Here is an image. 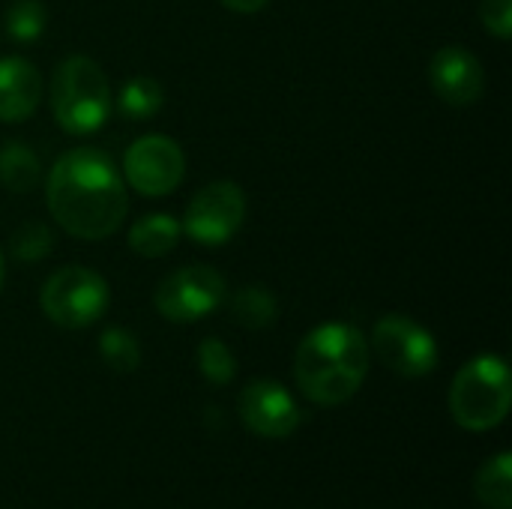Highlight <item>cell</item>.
Returning a JSON list of instances; mask_svg holds the SVG:
<instances>
[{
  "mask_svg": "<svg viewBox=\"0 0 512 509\" xmlns=\"http://www.w3.org/2000/svg\"><path fill=\"white\" fill-rule=\"evenodd\" d=\"M474 495L486 509H512V456L498 453L474 477Z\"/></svg>",
  "mask_w": 512,
  "mask_h": 509,
  "instance_id": "obj_16",
  "label": "cell"
},
{
  "mask_svg": "<svg viewBox=\"0 0 512 509\" xmlns=\"http://www.w3.org/2000/svg\"><path fill=\"white\" fill-rule=\"evenodd\" d=\"M39 303L51 324L63 330H81V327L96 324L105 315L111 303V291H108V282L96 270L63 267L54 276H48V282L42 285Z\"/></svg>",
  "mask_w": 512,
  "mask_h": 509,
  "instance_id": "obj_5",
  "label": "cell"
},
{
  "mask_svg": "<svg viewBox=\"0 0 512 509\" xmlns=\"http://www.w3.org/2000/svg\"><path fill=\"white\" fill-rule=\"evenodd\" d=\"M165 102V93H162V84L147 78V75H138L132 81H126L120 87V96H117V108L123 117H132V120H147L153 114H159Z\"/></svg>",
  "mask_w": 512,
  "mask_h": 509,
  "instance_id": "obj_17",
  "label": "cell"
},
{
  "mask_svg": "<svg viewBox=\"0 0 512 509\" xmlns=\"http://www.w3.org/2000/svg\"><path fill=\"white\" fill-rule=\"evenodd\" d=\"M39 156L33 153L30 144L24 141H3L0 147V183L15 192V195H24L30 192L36 183H39Z\"/></svg>",
  "mask_w": 512,
  "mask_h": 509,
  "instance_id": "obj_14",
  "label": "cell"
},
{
  "mask_svg": "<svg viewBox=\"0 0 512 509\" xmlns=\"http://www.w3.org/2000/svg\"><path fill=\"white\" fill-rule=\"evenodd\" d=\"M372 351L390 372L402 378H426L438 366L435 336L405 315H384L375 324Z\"/></svg>",
  "mask_w": 512,
  "mask_h": 509,
  "instance_id": "obj_7",
  "label": "cell"
},
{
  "mask_svg": "<svg viewBox=\"0 0 512 509\" xmlns=\"http://www.w3.org/2000/svg\"><path fill=\"white\" fill-rule=\"evenodd\" d=\"M228 285L219 270L207 264H189L165 276L153 294V306L165 321L192 324L213 315L225 303Z\"/></svg>",
  "mask_w": 512,
  "mask_h": 509,
  "instance_id": "obj_6",
  "label": "cell"
},
{
  "mask_svg": "<svg viewBox=\"0 0 512 509\" xmlns=\"http://www.w3.org/2000/svg\"><path fill=\"white\" fill-rule=\"evenodd\" d=\"M42 99L39 69L24 57H0V120L18 123L36 111Z\"/></svg>",
  "mask_w": 512,
  "mask_h": 509,
  "instance_id": "obj_12",
  "label": "cell"
},
{
  "mask_svg": "<svg viewBox=\"0 0 512 509\" xmlns=\"http://www.w3.org/2000/svg\"><path fill=\"white\" fill-rule=\"evenodd\" d=\"M240 420L258 438H288L297 432L303 414L294 396L279 381H252L240 393Z\"/></svg>",
  "mask_w": 512,
  "mask_h": 509,
  "instance_id": "obj_10",
  "label": "cell"
},
{
  "mask_svg": "<svg viewBox=\"0 0 512 509\" xmlns=\"http://www.w3.org/2000/svg\"><path fill=\"white\" fill-rule=\"evenodd\" d=\"M222 6H228V9H234V12H243V15H249V12H258V9H264L270 0H219Z\"/></svg>",
  "mask_w": 512,
  "mask_h": 509,
  "instance_id": "obj_23",
  "label": "cell"
},
{
  "mask_svg": "<svg viewBox=\"0 0 512 509\" xmlns=\"http://www.w3.org/2000/svg\"><path fill=\"white\" fill-rule=\"evenodd\" d=\"M45 6L42 0H15L6 15H3V27H6V36H12L15 42H33L42 36L45 30Z\"/></svg>",
  "mask_w": 512,
  "mask_h": 509,
  "instance_id": "obj_19",
  "label": "cell"
},
{
  "mask_svg": "<svg viewBox=\"0 0 512 509\" xmlns=\"http://www.w3.org/2000/svg\"><path fill=\"white\" fill-rule=\"evenodd\" d=\"M512 405L510 366L498 354H480L465 363L450 387V414L468 432L498 429Z\"/></svg>",
  "mask_w": 512,
  "mask_h": 509,
  "instance_id": "obj_3",
  "label": "cell"
},
{
  "mask_svg": "<svg viewBox=\"0 0 512 509\" xmlns=\"http://www.w3.org/2000/svg\"><path fill=\"white\" fill-rule=\"evenodd\" d=\"M480 21L483 27L498 36L510 39L512 36V0H480Z\"/></svg>",
  "mask_w": 512,
  "mask_h": 509,
  "instance_id": "obj_22",
  "label": "cell"
},
{
  "mask_svg": "<svg viewBox=\"0 0 512 509\" xmlns=\"http://www.w3.org/2000/svg\"><path fill=\"white\" fill-rule=\"evenodd\" d=\"M246 219V195L231 180H216L198 189L183 213V228L201 246L228 243Z\"/></svg>",
  "mask_w": 512,
  "mask_h": 509,
  "instance_id": "obj_8",
  "label": "cell"
},
{
  "mask_svg": "<svg viewBox=\"0 0 512 509\" xmlns=\"http://www.w3.org/2000/svg\"><path fill=\"white\" fill-rule=\"evenodd\" d=\"M180 240V222L168 213H150L141 216L129 228V249L141 258H162L168 255Z\"/></svg>",
  "mask_w": 512,
  "mask_h": 509,
  "instance_id": "obj_13",
  "label": "cell"
},
{
  "mask_svg": "<svg viewBox=\"0 0 512 509\" xmlns=\"http://www.w3.org/2000/svg\"><path fill=\"white\" fill-rule=\"evenodd\" d=\"M99 357H102V363H105L111 372L129 375V372H135L138 363H141V345H138V339H135L129 330H123V327H108V330L99 336Z\"/></svg>",
  "mask_w": 512,
  "mask_h": 509,
  "instance_id": "obj_18",
  "label": "cell"
},
{
  "mask_svg": "<svg viewBox=\"0 0 512 509\" xmlns=\"http://www.w3.org/2000/svg\"><path fill=\"white\" fill-rule=\"evenodd\" d=\"M9 252L15 261H42L51 252V231L45 222H24L9 237Z\"/></svg>",
  "mask_w": 512,
  "mask_h": 509,
  "instance_id": "obj_21",
  "label": "cell"
},
{
  "mask_svg": "<svg viewBox=\"0 0 512 509\" xmlns=\"http://www.w3.org/2000/svg\"><path fill=\"white\" fill-rule=\"evenodd\" d=\"M429 78H432V90L447 105H474L486 87V75H483L480 60L462 45L441 48L432 57Z\"/></svg>",
  "mask_w": 512,
  "mask_h": 509,
  "instance_id": "obj_11",
  "label": "cell"
},
{
  "mask_svg": "<svg viewBox=\"0 0 512 509\" xmlns=\"http://www.w3.org/2000/svg\"><path fill=\"white\" fill-rule=\"evenodd\" d=\"M195 360H198V372L216 387L231 384L237 375V360L222 339H204L195 351Z\"/></svg>",
  "mask_w": 512,
  "mask_h": 509,
  "instance_id": "obj_20",
  "label": "cell"
},
{
  "mask_svg": "<svg viewBox=\"0 0 512 509\" xmlns=\"http://www.w3.org/2000/svg\"><path fill=\"white\" fill-rule=\"evenodd\" d=\"M183 174H186V156L180 144L168 135L138 138L123 159L126 183L144 198H162L174 192Z\"/></svg>",
  "mask_w": 512,
  "mask_h": 509,
  "instance_id": "obj_9",
  "label": "cell"
},
{
  "mask_svg": "<svg viewBox=\"0 0 512 509\" xmlns=\"http://www.w3.org/2000/svg\"><path fill=\"white\" fill-rule=\"evenodd\" d=\"M51 111L69 135L96 132L111 114V90L102 66L84 54L66 57L54 69Z\"/></svg>",
  "mask_w": 512,
  "mask_h": 509,
  "instance_id": "obj_4",
  "label": "cell"
},
{
  "mask_svg": "<svg viewBox=\"0 0 512 509\" xmlns=\"http://www.w3.org/2000/svg\"><path fill=\"white\" fill-rule=\"evenodd\" d=\"M48 210L57 225L78 240L111 237L129 210L126 180L96 147H75L57 159L45 183Z\"/></svg>",
  "mask_w": 512,
  "mask_h": 509,
  "instance_id": "obj_1",
  "label": "cell"
},
{
  "mask_svg": "<svg viewBox=\"0 0 512 509\" xmlns=\"http://www.w3.org/2000/svg\"><path fill=\"white\" fill-rule=\"evenodd\" d=\"M231 318L246 330H267L279 318V300L264 285H246L231 297Z\"/></svg>",
  "mask_w": 512,
  "mask_h": 509,
  "instance_id": "obj_15",
  "label": "cell"
},
{
  "mask_svg": "<svg viewBox=\"0 0 512 509\" xmlns=\"http://www.w3.org/2000/svg\"><path fill=\"white\" fill-rule=\"evenodd\" d=\"M3 279H6V270H3V255H0V291H3Z\"/></svg>",
  "mask_w": 512,
  "mask_h": 509,
  "instance_id": "obj_24",
  "label": "cell"
},
{
  "mask_svg": "<svg viewBox=\"0 0 512 509\" xmlns=\"http://www.w3.org/2000/svg\"><path fill=\"white\" fill-rule=\"evenodd\" d=\"M369 372V342L345 321L315 327L294 354V381L300 393L324 408H336L363 387Z\"/></svg>",
  "mask_w": 512,
  "mask_h": 509,
  "instance_id": "obj_2",
  "label": "cell"
}]
</instances>
